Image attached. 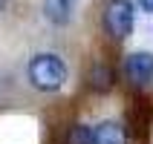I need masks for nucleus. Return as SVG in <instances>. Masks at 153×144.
Returning a JSON list of instances; mask_svg holds the SVG:
<instances>
[{"mask_svg": "<svg viewBox=\"0 0 153 144\" xmlns=\"http://www.w3.org/2000/svg\"><path fill=\"white\" fill-rule=\"evenodd\" d=\"M139 6L145 9V12H150V15H153V0H139Z\"/></svg>", "mask_w": 153, "mask_h": 144, "instance_id": "obj_8", "label": "nucleus"}, {"mask_svg": "<svg viewBox=\"0 0 153 144\" xmlns=\"http://www.w3.org/2000/svg\"><path fill=\"white\" fill-rule=\"evenodd\" d=\"M26 75L32 81L35 89H43V92H55L61 86L67 84L69 78V69L67 64L58 58V55H52V52H43V55H35L29 61V66H26Z\"/></svg>", "mask_w": 153, "mask_h": 144, "instance_id": "obj_1", "label": "nucleus"}, {"mask_svg": "<svg viewBox=\"0 0 153 144\" xmlns=\"http://www.w3.org/2000/svg\"><path fill=\"white\" fill-rule=\"evenodd\" d=\"M133 23H136L133 0H107V6H104V29L110 32V38L124 41L133 32Z\"/></svg>", "mask_w": 153, "mask_h": 144, "instance_id": "obj_2", "label": "nucleus"}, {"mask_svg": "<svg viewBox=\"0 0 153 144\" xmlns=\"http://www.w3.org/2000/svg\"><path fill=\"white\" fill-rule=\"evenodd\" d=\"M75 12V0H43V17L55 26H67Z\"/></svg>", "mask_w": 153, "mask_h": 144, "instance_id": "obj_4", "label": "nucleus"}, {"mask_svg": "<svg viewBox=\"0 0 153 144\" xmlns=\"http://www.w3.org/2000/svg\"><path fill=\"white\" fill-rule=\"evenodd\" d=\"M110 84H113V72L107 66H95L93 69V89L104 92V89H110Z\"/></svg>", "mask_w": 153, "mask_h": 144, "instance_id": "obj_6", "label": "nucleus"}, {"mask_svg": "<svg viewBox=\"0 0 153 144\" xmlns=\"http://www.w3.org/2000/svg\"><path fill=\"white\" fill-rule=\"evenodd\" d=\"M90 144H124V130L116 121H101L93 130V141Z\"/></svg>", "mask_w": 153, "mask_h": 144, "instance_id": "obj_5", "label": "nucleus"}, {"mask_svg": "<svg viewBox=\"0 0 153 144\" xmlns=\"http://www.w3.org/2000/svg\"><path fill=\"white\" fill-rule=\"evenodd\" d=\"M93 141V133L87 127H81V124H75V127L69 130V144H90Z\"/></svg>", "mask_w": 153, "mask_h": 144, "instance_id": "obj_7", "label": "nucleus"}, {"mask_svg": "<svg viewBox=\"0 0 153 144\" xmlns=\"http://www.w3.org/2000/svg\"><path fill=\"white\" fill-rule=\"evenodd\" d=\"M124 75L136 86H145L153 81V52H130L124 58Z\"/></svg>", "mask_w": 153, "mask_h": 144, "instance_id": "obj_3", "label": "nucleus"}]
</instances>
